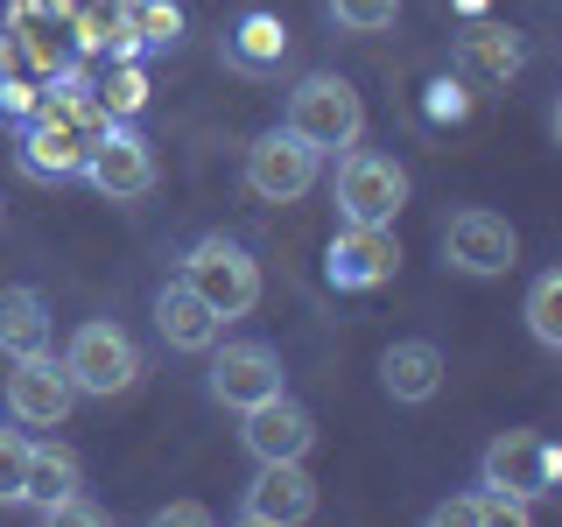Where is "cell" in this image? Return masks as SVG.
Here are the masks:
<instances>
[{
  "instance_id": "e0dca14e",
  "label": "cell",
  "mask_w": 562,
  "mask_h": 527,
  "mask_svg": "<svg viewBox=\"0 0 562 527\" xmlns=\"http://www.w3.org/2000/svg\"><path fill=\"white\" fill-rule=\"evenodd\" d=\"M70 492H85V471L78 457H70L64 444H29V471H22V506H35V514H57V506L70 500Z\"/></svg>"
},
{
  "instance_id": "9a60e30c",
  "label": "cell",
  "mask_w": 562,
  "mask_h": 527,
  "mask_svg": "<svg viewBox=\"0 0 562 527\" xmlns=\"http://www.w3.org/2000/svg\"><path fill=\"white\" fill-rule=\"evenodd\" d=\"M155 330H162L169 351H211V345H218V330H225V316L211 310L190 281H169V289L155 295Z\"/></svg>"
},
{
  "instance_id": "484cf974",
  "label": "cell",
  "mask_w": 562,
  "mask_h": 527,
  "mask_svg": "<svg viewBox=\"0 0 562 527\" xmlns=\"http://www.w3.org/2000/svg\"><path fill=\"white\" fill-rule=\"evenodd\" d=\"M22 471H29V436L0 429V506H22Z\"/></svg>"
},
{
  "instance_id": "4316f807",
  "label": "cell",
  "mask_w": 562,
  "mask_h": 527,
  "mask_svg": "<svg viewBox=\"0 0 562 527\" xmlns=\"http://www.w3.org/2000/svg\"><path fill=\"white\" fill-rule=\"evenodd\" d=\"M464 113H471L464 78H436V85H429V120H464Z\"/></svg>"
},
{
  "instance_id": "cb8c5ba5",
  "label": "cell",
  "mask_w": 562,
  "mask_h": 527,
  "mask_svg": "<svg viewBox=\"0 0 562 527\" xmlns=\"http://www.w3.org/2000/svg\"><path fill=\"white\" fill-rule=\"evenodd\" d=\"M105 113H140V105H148V70H140L134 57H120L113 70H105V85L92 92Z\"/></svg>"
},
{
  "instance_id": "7a4b0ae2",
  "label": "cell",
  "mask_w": 562,
  "mask_h": 527,
  "mask_svg": "<svg viewBox=\"0 0 562 527\" xmlns=\"http://www.w3.org/2000/svg\"><path fill=\"white\" fill-rule=\"evenodd\" d=\"M281 127L295 141H310L316 155H338V148H351V141L366 134V105H359V92H351L345 78L310 70V78L289 92V120H281Z\"/></svg>"
},
{
  "instance_id": "d4e9b609",
  "label": "cell",
  "mask_w": 562,
  "mask_h": 527,
  "mask_svg": "<svg viewBox=\"0 0 562 527\" xmlns=\"http://www.w3.org/2000/svg\"><path fill=\"white\" fill-rule=\"evenodd\" d=\"M324 8H330V22L351 29V35H380V29H394L401 0H324Z\"/></svg>"
},
{
  "instance_id": "7c38bea8",
  "label": "cell",
  "mask_w": 562,
  "mask_h": 527,
  "mask_svg": "<svg viewBox=\"0 0 562 527\" xmlns=\"http://www.w3.org/2000/svg\"><path fill=\"white\" fill-rule=\"evenodd\" d=\"M78 176L99 190V198L134 204V198H148V190H155V148H148L140 134H120V127H113L92 155H85V169H78Z\"/></svg>"
},
{
  "instance_id": "8fae6325",
  "label": "cell",
  "mask_w": 562,
  "mask_h": 527,
  "mask_svg": "<svg viewBox=\"0 0 562 527\" xmlns=\"http://www.w3.org/2000/svg\"><path fill=\"white\" fill-rule=\"evenodd\" d=\"M254 527H295L316 514V479L303 471V457H274V464L254 471V485H246V506H239Z\"/></svg>"
},
{
  "instance_id": "ac0fdd59",
  "label": "cell",
  "mask_w": 562,
  "mask_h": 527,
  "mask_svg": "<svg viewBox=\"0 0 562 527\" xmlns=\"http://www.w3.org/2000/svg\"><path fill=\"white\" fill-rule=\"evenodd\" d=\"M281 57H289V29H281V14H268V8L239 14V29L225 35V64L246 70V78H274Z\"/></svg>"
},
{
  "instance_id": "ba28073f",
  "label": "cell",
  "mask_w": 562,
  "mask_h": 527,
  "mask_svg": "<svg viewBox=\"0 0 562 527\" xmlns=\"http://www.w3.org/2000/svg\"><path fill=\"white\" fill-rule=\"evenodd\" d=\"M443 260L457 274H506L520 260V233L499 218V211H485V204H464V211H450V225H443Z\"/></svg>"
},
{
  "instance_id": "ffe728a7",
  "label": "cell",
  "mask_w": 562,
  "mask_h": 527,
  "mask_svg": "<svg viewBox=\"0 0 562 527\" xmlns=\"http://www.w3.org/2000/svg\"><path fill=\"white\" fill-rule=\"evenodd\" d=\"M85 155L92 148H85L70 127H57V120H29V141H22V169L29 176H78Z\"/></svg>"
},
{
  "instance_id": "9c48e42d",
  "label": "cell",
  "mask_w": 562,
  "mask_h": 527,
  "mask_svg": "<svg viewBox=\"0 0 562 527\" xmlns=\"http://www.w3.org/2000/svg\"><path fill=\"white\" fill-rule=\"evenodd\" d=\"M70 401H78V386H70V373L49 359V351L14 359V373H8V415L22 422V429H64Z\"/></svg>"
},
{
  "instance_id": "52a82bcc",
  "label": "cell",
  "mask_w": 562,
  "mask_h": 527,
  "mask_svg": "<svg viewBox=\"0 0 562 527\" xmlns=\"http://www.w3.org/2000/svg\"><path fill=\"white\" fill-rule=\"evenodd\" d=\"M316 162H324V155H316L310 141L274 127V134H260L254 148H246V190H254L260 204H295V198L316 190Z\"/></svg>"
},
{
  "instance_id": "83f0119b",
  "label": "cell",
  "mask_w": 562,
  "mask_h": 527,
  "mask_svg": "<svg viewBox=\"0 0 562 527\" xmlns=\"http://www.w3.org/2000/svg\"><path fill=\"white\" fill-rule=\"evenodd\" d=\"M155 520H162V527H204L211 506H198V500H169V506H155Z\"/></svg>"
},
{
  "instance_id": "6da1fadb",
  "label": "cell",
  "mask_w": 562,
  "mask_h": 527,
  "mask_svg": "<svg viewBox=\"0 0 562 527\" xmlns=\"http://www.w3.org/2000/svg\"><path fill=\"white\" fill-rule=\"evenodd\" d=\"M330 198H338L345 225H394L401 204H408V169H401L394 155L351 141V148L338 155V183H330Z\"/></svg>"
},
{
  "instance_id": "44dd1931",
  "label": "cell",
  "mask_w": 562,
  "mask_h": 527,
  "mask_svg": "<svg viewBox=\"0 0 562 527\" xmlns=\"http://www.w3.org/2000/svg\"><path fill=\"white\" fill-rule=\"evenodd\" d=\"M527 514H535V506H520V500H506V492H457V500H443L436 506V527H520Z\"/></svg>"
},
{
  "instance_id": "7402d4cb",
  "label": "cell",
  "mask_w": 562,
  "mask_h": 527,
  "mask_svg": "<svg viewBox=\"0 0 562 527\" xmlns=\"http://www.w3.org/2000/svg\"><path fill=\"white\" fill-rule=\"evenodd\" d=\"M120 14H127L140 49H169L176 35H183V8H176V0H120Z\"/></svg>"
},
{
  "instance_id": "5b68a950",
  "label": "cell",
  "mask_w": 562,
  "mask_h": 527,
  "mask_svg": "<svg viewBox=\"0 0 562 527\" xmlns=\"http://www.w3.org/2000/svg\"><path fill=\"white\" fill-rule=\"evenodd\" d=\"M211 401L218 408H260V401H274V394H289V373H281V351L274 345H260V338H239V345H211Z\"/></svg>"
},
{
  "instance_id": "d6986e66",
  "label": "cell",
  "mask_w": 562,
  "mask_h": 527,
  "mask_svg": "<svg viewBox=\"0 0 562 527\" xmlns=\"http://www.w3.org/2000/svg\"><path fill=\"white\" fill-rule=\"evenodd\" d=\"M0 351H8V359L49 351V310H43L35 289H0Z\"/></svg>"
},
{
  "instance_id": "30bf717a",
  "label": "cell",
  "mask_w": 562,
  "mask_h": 527,
  "mask_svg": "<svg viewBox=\"0 0 562 527\" xmlns=\"http://www.w3.org/2000/svg\"><path fill=\"white\" fill-rule=\"evenodd\" d=\"M394 268H401L394 225H345L324 254L330 289H380V281H394Z\"/></svg>"
},
{
  "instance_id": "277c9868",
  "label": "cell",
  "mask_w": 562,
  "mask_h": 527,
  "mask_svg": "<svg viewBox=\"0 0 562 527\" xmlns=\"http://www.w3.org/2000/svg\"><path fill=\"white\" fill-rule=\"evenodd\" d=\"M183 281H190V289H198L204 303L225 316V324L260 303V260L246 254L239 239H225V233H211V239L190 246V254H183Z\"/></svg>"
},
{
  "instance_id": "5bb4252c",
  "label": "cell",
  "mask_w": 562,
  "mask_h": 527,
  "mask_svg": "<svg viewBox=\"0 0 562 527\" xmlns=\"http://www.w3.org/2000/svg\"><path fill=\"white\" fill-rule=\"evenodd\" d=\"M520 64H527V43L506 22H471L464 35H457V78L464 85H514L520 78Z\"/></svg>"
},
{
  "instance_id": "4fadbf2b",
  "label": "cell",
  "mask_w": 562,
  "mask_h": 527,
  "mask_svg": "<svg viewBox=\"0 0 562 527\" xmlns=\"http://www.w3.org/2000/svg\"><path fill=\"white\" fill-rule=\"evenodd\" d=\"M239 444L254 450L260 464H274V457H310V444H316V415L303 408V401L274 394V401H260V408H246Z\"/></svg>"
},
{
  "instance_id": "8992f818",
  "label": "cell",
  "mask_w": 562,
  "mask_h": 527,
  "mask_svg": "<svg viewBox=\"0 0 562 527\" xmlns=\"http://www.w3.org/2000/svg\"><path fill=\"white\" fill-rule=\"evenodd\" d=\"M555 479H562V457H555L549 436H535V429H506L499 444L485 450V485L506 492V500H520V506L549 500Z\"/></svg>"
},
{
  "instance_id": "603a6c76",
  "label": "cell",
  "mask_w": 562,
  "mask_h": 527,
  "mask_svg": "<svg viewBox=\"0 0 562 527\" xmlns=\"http://www.w3.org/2000/svg\"><path fill=\"white\" fill-rule=\"evenodd\" d=\"M527 330H535V345L562 351V268L535 274V289H527Z\"/></svg>"
},
{
  "instance_id": "3957f363",
  "label": "cell",
  "mask_w": 562,
  "mask_h": 527,
  "mask_svg": "<svg viewBox=\"0 0 562 527\" xmlns=\"http://www.w3.org/2000/svg\"><path fill=\"white\" fill-rule=\"evenodd\" d=\"M64 373H70V386H78V394L113 401V394H127V386L140 380V345L113 324V316H92V324L70 330Z\"/></svg>"
},
{
  "instance_id": "2e32d148",
  "label": "cell",
  "mask_w": 562,
  "mask_h": 527,
  "mask_svg": "<svg viewBox=\"0 0 562 527\" xmlns=\"http://www.w3.org/2000/svg\"><path fill=\"white\" fill-rule=\"evenodd\" d=\"M380 380H386V394H394L401 408H422V401H436V386H443V351L429 338H401V345H386Z\"/></svg>"
}]
</instances>
